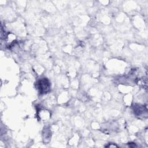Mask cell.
Returning a JSON list of instances; mask_svg holds the SVG:
<instances>
[{"label":"cell","instance_id":"obj_1","mask_svg":"<svg viewBox=\"0 0 148 148\" xmlns=\"http://www.w3.org/2000/svg\"><path fill=\"white\" fill-rule=\"evenodd\" d=\"M37 88L42 94L46 93L50 88V83L46 78L39 80L37 82Z\"/></svg>","mask_w":148,"mask_h":148}]
</instances>
